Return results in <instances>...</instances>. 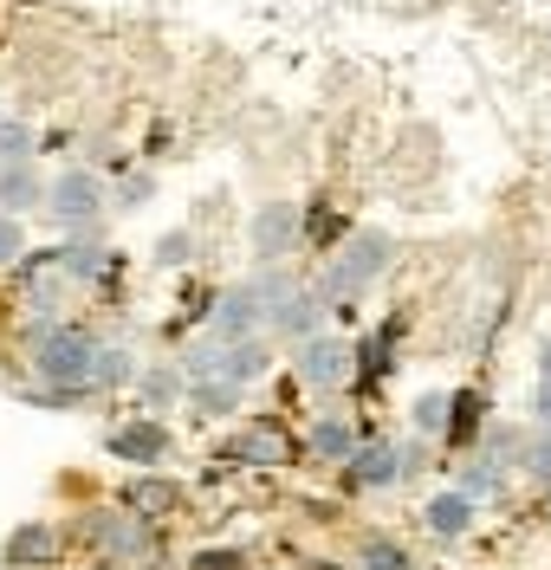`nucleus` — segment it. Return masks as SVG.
<instances>
[{"label":"nucleus","mask_w":551,"mask_h":570,"mask_svg":"<svg viewBox=\"0 0 551 570\" xmlns=\"http://www.w3.org/2000/svg\"><path fill=\"white\" fill-rule=\"evenodd\" d=\"M390 266H396V234H390V227H351V240L331 253L305 285L318 292L325 312H344V305L370 298L376 285L390 279Z\"/></svg>","instance_id":"obj_1"},{"label":"nucleus","mask_w":551,"mask_h":570,"mask_svg":"<svg viewBox=\"0 0 551 570\" xmlns=\"http://www.w3.org/2000/svg\"><path fill=\"white\" fill-rule=\"evenodd\" d=\"M20 344H27V370L33 383L52 390H91V363H98V331L78 318H27L20 324Z\"/></svg>","instance_id":"obj_2"},{"label":"nucleus","mask_w":551,"mask_h":570,"mask_svg":"<svg viewBox=\"0 0 551 570\" xmlns=\"http://www.w3.org/2000/svg\"><path fill=\"white\" fill-rule=\"evenodd\" d=\"M66 544L91 551L98 570H130V564H149V558H156V525L137 519V512H124V505L110 499V505H85V512H78L72 525H66Z\"/></svg>","instance_id":"obj_3"},{"label":"nucleus","mask_w":551,"mask_h":570,"mask_svg":"<svg viewBox=\"0 0 551 570\" xmlns=\"http://www.w3.org/2000/svg\"><path fill=\"white\" fill-rule=\"evenodd\" d=\"M46 220H52V240L59 234H85V227H105L110 214V195H105V176L91 163H66L59 176H46Z\"/></svg>","instance_id":"obj_4"},{"label":"nucleus","mask_w":551,"mask_h":570,"mask_svg":"<svg viewBox=\"0 0 551 570\" xmlns=\"http://www.w3.org/2000/svg\"><path fill=\"white\" fill-rule=\"evenodd\" d=\"M293 376L305 395H351V337L318 331V337L293 344Z\"/></svg>","instance_id":"obj_5"},{"label":"nucleus","mask_w":551,"mask_h":570,"mask_svg":"<svg viewBox=\"0 0 551 570\" xmlns=\"http://www.w3.org/2000/svg\"><path fill=\"white\" fill-rule=\"evenodd\" d=\"M403 337H409L403 312H390L383 324H370L364 337H351V390L357 395L383 390V383L396 376V363H403Z\"/></svg>","instance_id":"obj_6"},{"label":"nucleus","mask_w":551,"mask_h":570,"mask_svg":"<svg viewBox=\"0 0 551 570\" xmlns=\"http://www.w3.org/2000/svg\"><path fill=\"white\" fill-rule=\"evenodd\" d=\"M98 448H105L110 461L137 466V473H156V466L176 454V428L163 422V415H130V422H110Z\"/></svg>","instance_id":"obj_7"},{"label":"nucleus","mask_w":551,"mask_h":570,"mask_svg":"<svg viewBox=\"0 0 551 570\" xmlns=\"http://www.w3.org/2000/svg\"><path fill=\"white\" fill-rule=\"evenodd\" d=\"M298 454H305V448L293 441V428L273 422V415L234 428V434L220 441V461L227 466H286V461H298Z\"/></svg>","instance_id":"obj_8"},{"label":"nucleus","mask_w":551,"mask_h":570,"mask_svg":"<svg viewBox=\"0 0 551 570\" xmlns=\"http://www.w3.org/2000/svg\"><path fill=\"white\" fill-rule=\"evenodd\" d=\"M201 337H208V344H247V337H266V305L247 292V279H234V285L215 292Z\"/></svg>","instance_id":"obj_9"},{"label":"nucleus","mask_w":551,"mask_h":570,"mask_svg":"<svg viewBox=\"0 0 551 570\" xmlns=\"http://www.w3.org/2000/svg\"><path fill=\"white\" fill-rule=\"evenodd\" d=\"M337 480H344V493H390V487H403V480H396V441L364 434L357 454L337 466Z\"/></svg>","instance_id":"obj_10"},{"label":"nucleus","mask_w":551,"mask_h":570,"mask_svg":"<svg viewBox=\"0 0 551 570\" xmlns=\"http://www.w3.org/2000/svg\"><path fill=\"white\" fill-rule=\"evenodd\" d=\"M59 558H66V525H46V519L13 525L7 544H0V564L7 570H52Z\"/></svg>","instance_id":"obj_11"},{"label":"nucleus","mask_w":551,"mask_h":570,"mask_svg":"<svg viewBox=\"0 0 551 570\" xmlns=\"http://www.w3.org/2000/svg\"><path fill=\"white\" fill-rule=\"evenodd\" d=\"M247 247L254 259H293L298 253V202H259L247 220Z\"/></svg>","instance_id":"obj_12"},{"label":"nucleus","mask_w":551,"mask_h":570,"mask_svg":"<svg viewBox=\"0 0 551 570\" xmlns=\"http://www.w3.org/2000/svg\"><path fill=\"white\" fill-rule=\"evenodd\" d=\"M130 395H137V409L144 415H176L183 409V395H188V376H183V363L176 356H156V363H137V383H130Z\"/></svg>","instance_id":"obj_13"},{"label":"nucleus","mask_w":551,"mask_h":570,"mask_svg":"<svg viewBox=\"0 0 551 570\" xmlns=\"http://www.w3.org/2000/svg\"><path fill=\"white\" fill-rule=\"evenodd\" d=\"M474 525H480V505L468 493L441 487V493L422 499V532L435 538V544H461V538H474Z\"/></svg>","instance_id":"obj_14"},{"label":"nucleus","mask_w":551,"mask_h":570,"mask_svg":"<svg viewBox=\"0 0 551 570\" xmlns=\"http://www.w3.org/2000/svg\"><path fill=\"white\" fill-rule=\"evenodd\" d=\"M325 324H331V312L318 305V292H312V285H298L286 305H273V312H266V337H273V344H305V337H318Z\"/></svg>","instance_id":"obj_15"},{"label":"nucleus","mask_w":551,"mask_h":570,"mask_svg":"<svg viewBox=\"0 0 551 570\" xmlns=\"http://www.w3.org/2000/svg\"><path fill=\"white\" fill-rule=\"evenodd\" d=\"M117 505H124V512H137V519H149V525H163V519L183 505V487H176V480L156 466V473H137V480H124V487H117Z\"/></svg>","instance_id":"obj_16"},{"label":"nucleus","mask_w":551,"mask_h":570,"mask_svg":"<svg viewBox=\"0 0 551 570\" xmlns=\"http://www.w3.org/2000/svg\"><path fill=\"white\" fill-rule=\"evenodd\" d=\"M364 434H370V428H357L351 415H318V422L305 428V441H298V448H305L318 466H344L351 454H357V441H364Z\"/></svg>","instance_id":"obj_17"},{"label":"nucleus","mask_w":551,"mask_h":570,"mask_svg":"<svg viewBox=\"0 0 551 570\" xmlns=\"http://www.w3.org/2000/svg\"><path fill=\"white\" fill-rule=\"evenodd\" d=\"M454 493H468L474 505H500V499L513 493V466L486 461V454H461L454 461Z\"/></svg>","instance_id":"obj_18"},{"label":"nucleus","mask_w":551,"mask_h":570,"mask_svg":"<svg viewBox=\"0 0 551 570\" xmlns=\"http://www.w3.org/2000/svg\"><path fill=\"white\" fill-rule=\"evenodd\" d=\"M493 422V409H486V390H454V402H447V434H441V448L461 461V454H474L480 428Z\"/></svg>","instance_id":"obj_19"},{"label":"nucleus","mask_w":551,"mask_h":570,"mask_svg":"<svg viewBox=\"0 0 551 570\" xmlns=\"http://www.w3.org/2000/svg\"><path fill=\"white\" fill-rule=\"evenodd\" d=\"M351 227H357V220H351V214H337L325 195H318V202H305V208H298V247H312V253H325V259H331V253L351 240Z\"/></svg>","instance_id":"obj_20"},{"label":"nucleus","mask_w":551,"mask_h":570,"mask_svg":"<svg viewBox=\"0 0 551 570\" xmlns=\"http://www.w3.org/2000/svg\"><path fill=\"white\" fill-rule=\"evenodd\" d=\"M46 202V169L39 163H0V214H27Z\"/></svg>","instance_id":"obj_21"},{"label":"nucleus","mask_w":551,"mask_h":570,"mask_svg":"<svg viewBox=\"0 0 551 570\" xmlns=\"http://www.w3.org/2000/svg\"><path fill=\"white\" fill-rule=\"evenodd\" d=\"M240 402H247V390H240V383H220V376L188 383V395H183V409L195 415V422H234V415H240Z\"/></svg>","instance_id":"obj_22"},{"label":"nucleus","mask_w":551,"mask_h":570,"mask_svg":"<svg viewBox=\"0 0 551 570\" xmlns=\"http://www.w3.org/2000/svg\"><path fill=\"white\" fill-rule=\"evenodd\" d=\"M137 383V351L117 337V344H98V363H91V395H117V390H130Z\"/></svg>","instance_id":"obj_23"},{"label":"nucleus","mask_w":551,"mask_h":570,"mask_svg":"<svg viewBox=\"0 0 551 570\" xmlns=\"http://www.w3.org/2000/svg\"><path fill=\"white\" fill-rule=\"evenodd\" d=\"M513 480H525V487H539V493L551 487V428H539V422H532L525 434H519Z\"/></svg>","instance_id":"obj_24"},{"label":"nucleus","mask_w":551,"mask_h":570,"mask_svg":"<svg viewBox=\"0 0 551 570\" xmlns=\"http://www.w3.org/2000/svg\"><path fill=\"white\" fill-rule=\"evenodd\" d=\"M298 285H305V273H293L286 259H254V279H247V292H254L259 305L273 312V305H286Z\"/></svg>","instance_id":"obj_25"},{"label":"nucleus","mask_w":551,"mask_h":570,"mask_svg":"<svg viewBox=\"0 0 551 570\" xmlns=\"http://www.w3.org/2000/svg\"><path fill=\"white\" fill-rule=\"evenodd\" d=\"M13 285H20V298H27V318H66L72 285L59 279V273H33V279H13Z\"/></svg>","instance_id":"obj_26"},{"label":"nucleus","mask_w":551,"mask_h":570,"mask_svg":"<svg viewBox=\"0 0 551 570\" xmlns=\"http://www.w3.org/2000/svg\"><path fill=\"white\" fill-rule=\"evenodd\" d=\"M447 402H454V390H422L409 402V434H422V441L441 448V434H447Z\"/></svg>","instance_id":"obj_27"},{"label":"nucleus","mask_w":551,"mask_h":570,"mask_svg":"<svg viewBox=\"0 0 551 570\" xmlns=\"http://www.w3.org/2000/svg\"><path fill=\"white\" fill-rule=\"evenodd\" d=\"M0 163H39V130H33V117H20V110H0Z\"/></svg>","instance_id":"obj_28"},{"label":"nucleus","mask_w":551,"mask_h":570,"mask_svg":"<svg viewBox=\"0 0 551 570\" xmlns=\"http://www.w3.org/2000/svg\"><path fill=\"white\" fill-rule=\"evenodd\" d=\"M357 570H415V551L390 532H370L364 544H357Z\"/></svg>","instance_id":"obj_29"},{"label":"nucleus","mask_w":551,"mask_h":570,"mask_svg":"<svg viewBox=\"0 0 551 570\" xmlns=\"http://www.w3.org/2000/svg\"><path fill=\"white\" fill-rule=\"evenodd\" d=\"M195 253H201V240H195L188 227H169V234H156L149 266H156V273H188V266H195Z\"/></svg>","instance_id":"obj_30"},{"label":"nucleus","mask_w":551,"mask_h":570,"mask_svg":"<svg viewBox=\"0 0 551 570\" xmlns=\"http://www.w3.org/2000/svg\"><path fill=\"white\" fill-rule=\"evenodd\" d=\"M105 195H110V214H137L156 195V169H124V176L105 181Z\"/></svg>","instance_id":"obj_31"},{"label":"nucleus","mask_w":551,"mask_h":570,"mask_svg":"<svg viewBox=\"0 0 551 570\" xmlns=\"http://www.w3.org/2000/svg\"><path fill=\"white\" fill-rule=\"evenodd\" d=\"M20 402H33V409H59V415H72V409H91L98 395H91V390H52V383H33V376H27V383H20Z\"/></svg>","instance_id":"obj_32"},{"label":"nucleus","mask_w":551,"mask_h":570,"mask_svg":"<svg viewBox=\"0 0 551 570\" xmlns=\"http://www.w3.org/2000/svg\"><path fill=\"white\" fill-rule=\"evenodd\" d=\"M519 434H525L519 422H486V428H480V441H474V454H486V461H506V466H513Z\"/></svg>","instance_id":"obj_33"},{"label":"nucleus","mask_w":551,"mask_h":570,"mask_svg":"<svg viewBox=\"0 0 551 570\" xmlns=\"http://www.w3.org/2000/svg\"><path fill=\"white\" fill-rule=\"evenodd\" d=\"M429 461H435V441H422V434L396 441V480H403V487H415V480L429 473Z\"/></svg>","instance_id":"obj_34"},{"label":"nucleus","mask_w":551,"mask_h":570,"mask_svg":"<svg viewBox=\"0 0 551 570\" xmlns=\"http://www.w3.org/2000/svg\"><path fill=\"white\" fill-rule=\"evenodd\" d=\"M532 422L551 428V331L539 337V383H532Z\"/></svg>","instance_id":"obj_35"},{"label":"nucleus","mask_w":551,"mask_h":570,"mask_svg":"<svg viewBox=\"0 0 551 570\" xmlns=\"http://www.w3.org/2000/svg\"><path fill=\"white\" fill-rule=\"evenodd\" d=\"M27 247H33V240H27V220H20V214H0V273H13Z\"/></svg>","instance_id":"obj_36"},{"label":"nucleus","mask_w":551,"mask_h":570,"mask_svg":"<svg viewBox=\"0 0 551 570\" xmlns=\"http://www.w3.org/2000/svg\"><path fill=\"white\" fill-rule=\"evenodd\" d=\"M188 570H247V551H240V544H201V551L188 558Z\"/></svg>","instance_id":"obj_37"},{"label":"nucleus","mask_w":551,"mask_h":570,"mask_svg":"<svg viewBox=\"0 0 551 570\" xmlns=\"http://www.w3.org/2000/svg\"><path fill=\"white\" fill-rule=\"evenodd\" d=\"M39 149H52V156H59V149H72V130H46V137H39Z\"/></svg>","instance_id":"obj_38"},{"label":"nucleus","mask_w":551,"mask_h":570,"mask_svg":"<svg viewBox=\"0 0 551 570\" xmlns=\"http://www.w3.org/2000/svg\"><path fill=\"white\" fill-rule=\"evenodd\" d=\"M539 519H551V487H545V493H539Z\"/></svg>","instance_id":"obj_39"},{"label":"nucleus","mask_w":551,"mask_h":570,"mask_svg":"<svg viewBox=\"0 0 551 570\" xmlns=\"http://www.w3.org/2000/svg\"><path fill=\"white\" fill-rule=\"evenodd\" d=\"M312 570H344V564H337V558H312Z\"/></svg>","instance_id":"obj_40"}]
</instances>
